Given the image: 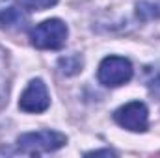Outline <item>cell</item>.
Masks as SVG:
<instances>
[{"instance_id": "obj_7", "label": "cell", "mask_w": 160, "mask_h": 158, "mask_svg": "<svg viewBox=\"0 0 160 158\" xmlns=\"http://www.w3.org/2000/svg\"><path fill=\"white\" fill-rule=\"evenodd\" d=\"M136 17L142 22L160 19V0H136Z\"/></svg>"}, {"instance_id": "obj_5", "label": "cell", "mask_w": 160, "mask_h": 158, "mask_svg": "<svg viewBox=\"0 0 160 158\" xmlns=\"http://www.w3.org/2000/svg\"><path fill=\"white\" fill-rule=\"evenodd\" d=\"M48 106H50V95H48L47 84L41 78L30 80L19 99V108L26 114H41Z\"/></svg>"}, {"instance_id": "obj_11", "label": "cell", "mask_w": 160, "mask_h": 158, "mask_svg": "<svg viewBox=\"0 0 160 158\" xmlns=\"http://www.w3.org/2000/svg\"><path fill=\"white\" fill-rule=\"evenodd\" d=\"M88 156H99V155H106V156H116V153L114 151H110V149H101V151H91V153H86Z\"/></svg>"}, {"instance_id": "obj_9", "label": "cell", "mask_w": 160, "mask_h": 158, "mask_svg": "<svg viewBox=\"0 0 160 158\" xmlns=\"http://www.w3.org/2000/svg\"><path fill=\"white\" fill-rule=\"evenodd\" d=\"M8 87H9V65L6 52L0 48V102L8 95Z\"/></svg>"}, {"instance_id": "obj_3", "label": "cell", "mask_w": 160, "mask_h": 158, "mask_svg": "<svg viewBox=\"0 0 160 158\" xmlns=\"http://www.w3.org/2000/svg\"><path fill=\"white\" fill-rule=\"evenodd\" d=\"M134 69L130 60L123 58V56H106L97 71V78L102 86L106 87H118L127 84L128 80L132 78Z\"/></svg>"}, {"instance_id": "obj_10", "label": "cell", "mask_w": 160, "mask_h": 158, "mask_svg": "<svg viewBox=\"0 0 160 158\" xmlns=\"http://www.w3.org/2000/svg\"><path fill=\"white\" fill-rule=\"evenodd\" d=\"M28 11H43L58 4V0H22L21 2Z\"/></svg>"}, {"instance_id": "obj_4", "label": "cell", "mask_w": 160, "mask_h": 158, "mask_svg": "<svg viewBox=\"0 0 160 158\" xmlns=\"http://www.w3.org/2000/svg\"><path fill=\"white\" fill-rule=\"evenodd\" d=\"M114 121L130 132H145L149 126V110L143 102L132 101L114 112Z\"/></svg>"}, {"instance_id": "obj_2", "label": "cell", "mask_w": 160, "mask_h": 158, "mask_svg": "<svg viewBox=\"0 0 160 158\" xmlns=\"http://www.w3.org/2000/svg\"><path fill=\"white\" fill-rule=\"evenodd\" d=\"M69 36V28L60 19H47L39 22L32 32L30 41L39 50H60Z\"/></svg>"}, {"instance_id": "obj_1", "label": "cell", "mask_w": 160, "mask_h": 158, "mask_svg": "<svg viewBox=\"0 0 160 158\" xmlns=\"http://www.w3.org/2000/svg\"><path fill=\"white\" fill-rule=\"evenodd\" d=\"M67 143V136L58 130H36L26 132L17 138V149L24 155H43L58 151Z\"/></svg>"}, {"instance_id": "obj_6", "label": "cell", "mask_w": 160, "mask_h": 158, "mask_svg": "<svg viewBox=\"0 0 160 158\" xmlns=\"http://www.w3.org/2000/svg\"><path fill=\"white\" fill-rule=\"evenodd\" d=\"M26 7L21 4H6V6H0V28L4 30H19V28H24V24L28 22V15L24 11Z\"/></svg>"}, {"instance_id": "obj_8", "label": "cell", "mask_w": 160, "mask_h": 158, "mask_svg": "<svg viewBox=\"0 0 160 158\" xmlns=\"http://www.w3.org/2000/svg\"><path fill=\"white\" fill-rule=\"evenodd\" d=\"M82 65H84V60H82L80 54H67V56H62L58 60V67L65 77L78 75L82 71Z\"/></svg>"}]
</instances>
